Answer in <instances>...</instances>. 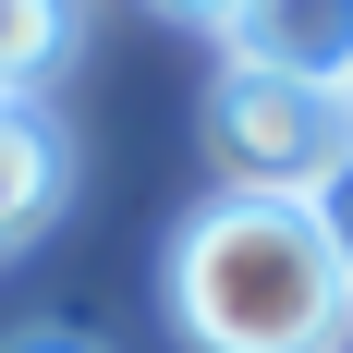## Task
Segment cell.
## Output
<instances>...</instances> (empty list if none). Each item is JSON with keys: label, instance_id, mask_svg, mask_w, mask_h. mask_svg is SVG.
<instances>
[{"label": "cell", "instance_id": "cell-8", "mask_svg": "<svg viewBox=\"0 0 353 353\" xmlns=\"http://www.w3.org/2000/svg\"><path fill=\"white\" fill-rule=\"evenodd\" d=\"M341 122H353V98H341Z\"/></svg>", "mask_w": 353, "mask_h": 353}, {"label": "cell", "instance_id": "cell-7", "mask_svg": "<svg viewBox=\"0 0 353 353\" xmlns=\"http://www.w3.org/2000/svg\"><path fill=\"white\" fill-rule=\"evenodd\" d=\"M0 353H110V341H85V329H12Z\"/></svg>", "mask_w": 353, "mask_h": 353}, {"label": "cell", "instance_id": "cell-5", "mask_svg": "<svg viewBox=\"0 0 353 353\" xmlns=\"http://www.w3.org/2000/svg\"><path fill=\"white\" fill-rule=\"evenodd\" d=\"M73 49V12H37V0H0V110H25L49 85V61Z\"/></svg>", "mask_w": 353, "mask_h": 353}, {"label": "cell", "instance_id": "cell-6", "mask_svg": "<svg viewBox=\"0 0 353 353\" xmlns=\"http://www.w3.org/2000/svg\"><path fill=\"white\" fill-rule=\"evenodd\" d=\"M305 208H317V232H329V256L353 268V159H341V171L317 183V195H305Z\"/></svg>", "mask_w": 353, "mask_h": 353}, {"label": "cell", "instance_id": "cell-1", "mask_svg": "<svg viewBox=\"0 0 353 353\" xmlns=\"http://www.w3.org/2000/svg\"><path fill=\"white\" fill-rule=\"evenodd\" d=\"M171 329L195 353H341L353 268L329 256L317 208L208 195L171 244Z\"/></svg>", "mask_w": 353, "mask_h": 353}, {"label": "cell", "instance_id": "cell-4", "mask_svg": "<svg viewBox=\"0 0 353 353\" xmlns=\"http://www.w3.org/2000/svg\"><path fill=\"white\" fill-rule=\"evenodd\" d=\"M61 195H73V146H61V122H49V110H0V256L37 244V232L61 219Z\"/></svg>", "mask_w": 353, "mask_h": 353}, {"label": "cell", "instance_id": "cell-3", "mask_svg": "<svg viewBox=\"0 0 353 353\" xmlns=\"http://www.w3.org/2000/svg\"><path fill=\"white\" fill-rule=\"evenodd\" d=\"M219 37L244 73H292L317 98H353V0L341 12H219Z\"/></svg>", "mask_w": 353, "mask_h": 353}, {"label": "cell", "instance_id": "cell-2", "mask_svg": "<svg viewBox=\"0 0 353 353\" xmlns=\"http://www.w3.org/2000/svg\"><path fill=\"white\" fill-rule=\"evenodd\" d=\"M208 159L232 171L219 195H281V208H305V195L353 159V122H341V98H317V85L232 61L208 85Z\"/></svg>", "mask_w": 353, "mask_h": 353}]
</instances>
